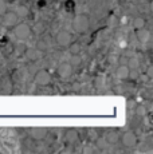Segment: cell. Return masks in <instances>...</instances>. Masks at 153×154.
Masks as SVG:
<instances>
[{
	"instance_id": "30bf717a",
	"label": "cell",
	"mask_w": 153,
	"mask_h": 154,
	"mask_svg": "<svg viewBox=\"0 0 153 154\" xmlns=\"http://www.w3.org/2000/svg\"><path fill=\"white\" fill-rule=\"evenodd\" d=\"M136 35H137V39L140 40L141 43H145L149 40V36H151V34H149V31L146 29L145 27L144 28H138L136 29Z\"/></svg>"
},
{
	"instance_id": "2e32d148",
	"label": "cell",
	"mask_w": 153,
	"mask_h": 154,
	"mask_svg": "<svg viewBox=\"0 0 153 154\" xmlns=\"http://www.w3.org/2000/svg\"><path fill=\"white\" fill-rule=\"evenodd\" d=\"M69 50H70V54L71 55H79V52H81V44L79 43H70Z\"/></svg>"
},
{
	"instance_id": "7402d4cb",
	"label": "cell",
	"mask_w": 153,
	"mask_h": 154,
	"mask_svg": "<svg viewBox=\"0 0 153 154\" xmlns=\"http://www.w3.org/2000/svg\"><path fill=\"white\" fill-rule=\"evenodd\" d=\"M108 141L106 140H99L98 141V147H101V149H106L108 147Z\"/></svg>"
},
{
	"instance_id": "8fae6325",
	"label": "cell",
	"mask_w": 153,
	"mask_h": 154,
	"mask_svg": "<svg viewBox=\"0 0 153 154\" xmlns=\"http://www.w3.org/2000/svg\"><path fill=\"white\" fill-rule=\"evenodd\" d=\"M14 12L17 15V17H26V16H28V14H30V10H28L27 5L19 4V5H16V7H15Z\"/></svg>"
},
{
	"instance_id": "6da1fadb",
	"label": "cell",
	"mask_w": 153,
	"mask_h": 154,
	"mask_svg": "<svg viewBox=\"0 0 153 154\" xmlns=\"http://www.w3.org/2000/svg\"><path fill=\"white\" fill-rule=\"evenodd\" d=\"M90 27V17L86 14H79L73 19V28L76 34H85Z\"/></svg>"
},
{
	"instance_id": "7a4b0ae2",
	"label": "cell",
	"mask_w": 153,
	"mask_h": 154,
	"mask_svg": "<svg viewBox=\"0 0 153 154\" xmlns=\"http://www.w3.org/2000/svg\"><path fill=\"white\" fill-rule=\"evenodd\" d=\"M14 29V34L17 39L20 40H24L27 38H30V35L32 34L31 32V26L27 24V23H16L15 27L12 28Z\"/></svg>"
},
{
	"instance_id": "9a60e30c",
	"label": "cell",
	"mask_w": 153,
	"mask_h": 154,
	"mask_svg": "<svg viewBox=\"0 0 153 154\" xmlns=\"http://www.w3.org/2000/svg\"><path fill=\"white\" fill-rule=\"evenodd\" d=\"M145 24H146V22H145V19L144 17H141V16H137L136 19L133 20V27L138 29V28H144L145 27Z\"/></svg>"
},
{
	"instance_id": "5bb4252c",
	"label": "cell",
	"mask_w": 153,
	"mask_h": 154,
	"mask_svg": "<svg viewBox=\"0 0 153 154\" xmlns=\"http://www.w3.org/2000/svg\"><path fill=\"white\" fill-rule=\"evenodd\" d=\"M24 54L27 55V58H30L31 60H36L38 58H40V54H42V52L38 51L36 48H28L24 51Z\"/></svg>"
},
{
	"instance_id": "e0dca14e",
	"label": "cell",
	"mask_w": 153,
	"mask_h": 154,
	"mask_svg": "<svg viewBox=\"0 0 153 154\" xmlns=\"http://www.w3.org/2000/svg\"><path fill=\"white\" fill-rule=\"evenodd\" d=\"M35 48L38 50V51H40V52H45L46 50H47V43H46V40H38L36 44H35Z\"/></svg>"
},
{
	"instance_id": "603a6c76",
	"label": "cell",
	"mask_w": 153,
	"mask_h": 154,
	"mask_svg": "<svg viewBox=\"0 0 153 154\" xmlns=\"http://www.w3.org/2000/svg\"><path fill=\"white\" fill-rule=\"evenodd\" d=\"M76 138H78V135H76L75 133H67V135H66V140H67V141L76 140Z\"/></svg>"
},
{
	"instance_id": "8992f818",
	"label": "cell",
	"mask_w": 153,
	"mask_h": 154,
	"mask_svg": "<svg viewBox=\"0 0 153 154\" xmlns=\"http://www.w3.org/2000/svg\"><path fill=\"white\" fill-rule=\"evenodd\" d=\"M35 83L38 86H47L51 83V75L47 70H39L34 76Z\"/></svg>"
},
{
	"instance_id": "ba28073f",
	"label": "cell",
	"mask_w": 153,
	"mask_h": 154,
	"mask_svg": "<svg viewBox=\"0 0 153 154\" xmlns=\"http://www.w3.org/2000/svg\"><path fill=\"white\" fill-rule=\"evenodd\" d=\"M30 135L35 141H42L47 137V130L43 127H34L30 130Z\"/></svg>"
},
{
	"instance_id": "52a82bcc",
	"label": "cell",
	"mask_w": 153,
	"mask_h": 154,
	"mask_svg": "<svg viewBox=\"0 0 153 154\" xmlns=\"http://www.w3.org/2000/svg\"><path fill=\"white\" fill-rule=\"evenodd\" d=\"M71 40H73L71 34H70L69 31H64V29L59 31L57 34V36H55V42H57V44L61 47H69V44L71 43Z\"/></svg>"
},
{
	"instance_id": "7c38bea8",
	"label": "cell",
	"mask_w": 153,
	"mask_h": 154,
	"mask_svg": "<svg viewBox=\"0 0 153 154\" xmlns=\"http://www.w3.org/2000/svg\"><path fill=\"white\" fill-rule=\"evenodd\" d=\"M31 32H34L35 35H43L46 32V24L43 22H36L31 27Z\"/></svg>"
},
{
	"instance_id": "3957f363",
	"label": "cell",
	"mask_w": 153,
	"mask_h": 154,
	"mask_svg": "<svg viewBox=\"0 0 153 154\" xmlns=\"http://www.w3.org/2000/svg\"><path fill=\"white\" fill-rule=\"evenodd\" d=\"M120 141L125 147H134L138 143V138L133 131H125L122 135H120Z\"/></svg>"
},
{
	"instance_id": "4fadbf2b",
	"label": "cell",
	"mask_w": 153,
	"mask_h": 154,
	"mask_svg": "<svg viewBox=\"0 0 153 154\" xmlns=\"http://www.w3.org/2000/svg\"><path fill=\"white\" fill-rule=\"evenodd\" d=\"M105 140L108 141V143H117L120 141V134L116 131H109L105 135Z\"/></svg>"
},
{
	"instance_id": "277c9868",
	"label": "cell",
	"mask_w": 153,
	"mask_h": 154,
	"mask_svg": "<svg viewBox=\"0 0 153 154\" xmlns=\"http://www.w3.org/2000/svg\"><path fill=\"white\" fill-rule=\"evenodd\" d=\"M2 17H3V26H4L5 28H8V29H12L14 27H15V24L17 23V15L14 12V11H5L4 14L2 15Z\"/></svg>"
},
{
	"instance_id": "5b68a950",
	"label": "cell",
	"mask_w": 153,
	"mask_h": 154,
	"mask_svg": "<svg viewBox=\"0 0 153 154\" xmlns=\"http://www.w3.org/2000/svg\"><path fill=\"white\" fill-rule=\"evenodd\" d=\"M73 72H74V67L71 66L70 62H63V63H61L59 66H58V69H57L58 76L62 78V79L70 78V76L73 75Z\"/></svg>"
},
{
	"instance_id": "ac0fdd59",
	"label": "cell",
	"mask_w": 153,
	"mask_h": 154,
	"mask_svg": "<svg viewBox=\"0 0 153 154\" xmlns=\"http://www.w3.org/2000/svg\"><path fill=\"white\" fill-rule=\"evenodd\" d=\"M138 66H140V62H138L137 58H132L130 60H129V63H128V67L130 70H137Z\"/></svg>"
},
{
	"instance_id": "9c48e42d",
	"label": "cell",
	"mask_w": 153,
	"mask_h": 154,
	"mask_svg": "<svg viewBox=\"0 0 153 154\" xmlns=\"http://www.w3.org/2000/svg\"><path fill=\"white\" fill-rule=\"evenodd\" d=\"M129 71H130V69L128 67V64H121V66L117 69V78L118 79H122V81H125V79L129 78Z\"/></svg>"
},
{
	"instance_id": "ffe728a7",
	"label": "cell",
	"mask_w": 153,
	"mask_h": 154,
	"mask_svg": "<svg viewBox=\"0 0 153 154\" xmlns=\"http://www.w3.org/2000/svg\"><path fill=\"white\" fill-rule=\"evenodd\" d=\"M7 11V4H5L4 0H0V16Z\"/></svg>"
},
{
	"instance_id": "44dd1931",
	"label": "cell",
	"mask_w": 153,
	"mask_h": 154,
	"mask_svg": "<svg viewBox=\"0 0 153 154\" xmlns=\"http://www.w3.org/2000/svg\"><path fill=\"white\" fill-rule=\"evenodd\" d=\"M129 78L133 79V81H134V79H137V78H138L137 70H130V71H129Z\"/></svg>"
},
{
	"instance_id": "d6986e66",
	"label": "cell",
	"mask_w": 153,
	"mask_h": 154,
	"mask_svg": "<svg viewBox=\"0 0 153 154\" xmlns=\"http://www.w3.org/2000/svg\"><path fill=\"white\" fill-rule=\"evenodd\" d=\"M74 56V58L71 59V62H70V63H71V66L74 67V66H78V64H81V58H79L78 55H73Z\"/></svg>"
}]
</instances>
